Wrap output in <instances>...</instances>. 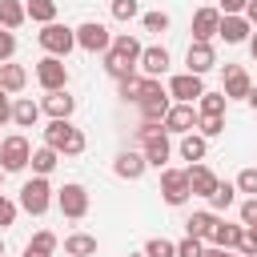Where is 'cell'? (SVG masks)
Returning a JSON list of instances; mask_svg holds the SVG:
<instances>
[{
	"label": "cell",
	"instance_id": "3957f363",
	"mask_svg": "<svg viewBox=\"0 0 257 257\" xmlns=\"http://www.w3.org/2000/svg\"><path fill=\"white\" fill-rule=\"evenodd\" d=\"M137 108H141V120L161 124V120H165V112L173 108V100H169V92H165V84H161V80L141 76V96H137Z\"/></svg>",
	"mask_w": 257,
	"mask_h": 257
},
{
	"label": "cell",
	"instance_id": "d6a6232c",
	"mask_svg": "<svg viewBox=\"0 0 257 257\" xmlns=\"http://www.w3.org/2000/svg\"><path fill=\"white\" fill-rule=\"evenodd\" d=\"M56 245H60V241H56V233H52V229H40V233H32V241H28L24 249H32V253H44V257H52V253H56Z\"/></svg>",
	"mask_w": 257,
	"mask_h": 257
},
{
	"label": "cell",
	"instance_id": "f35d334b",
	"mask_svg": "<svg viewBox=\"0 0 257 257\" xmlns=\"http://www.w3.org/2000/svg\"><path fill=\"white\" fill-rule=\"evenodd\" d=\"M141 24H145V32H169V12H145Z\"/></svg>",
	"mask_w": 257,
	"mask_h": 257
},
{
	"label": "cell",
	"instance_id": "1f68e13d",
	"mask_svg": "<svg viewBox=\"0 0 257 257\" xmlns=\"http://www.w3.org/2000/svg\"><path fill=\"white\" fill-rule=\"evenodd\" d=\"M225 92H201L197 96V116H225Z\"/></svg>",
	"mask_w": 257,
	"mask_h": 257
},
{
	"label": "cell",
	"instance_id": "ab89813d",
	"mask_svg": "<svg viewBox=\"0 0 257 257\" xmlns=\"http://www.w3.org/2000/svg\"><path fill=\"white\" fill-rule=\"evenodd\" d=\"M12 56H16V36L8 28H0V64H8Z\"/></svg>",
	"mask_w": 257,
	"mask_h": 257
},
{
	"label": "cell",
	"instance_id": "f546056e",
	"mask_svg": "<svg viewBox=\"0 0 257 257\" xmlns=\"http://www.w3.org/2000/svg\"><path fill=\"white\" fill-rule=\"evenodd\" d=\"M24 20H28V16H24V0H0V28L16 32Z\"/></svg>",
	"mask_w": 257,
	"mask_h": 257
},
{
	"label": "cell",
	"instance_id": "7bdbcfd3",
	"mask_svg": "<svg viewBox=\"0 0 257 257\" xmlns=\"http://www.w3.org/2000/svg\"><path fill=\"white\" fill-rule=\"evenodd\" d=\"M8 225H16V201H8L0 193V229H8Z\"/></svg>",
	"mask_w": 257,
	"mask_h": 257
},
{
	"label": "cell",
	"instance_id": "7402d4cb",
	"mask_svg": "<svg viewBox=\"0 0 257 257\" xmlns=\"http://www.w3.org/2000/svg\"><path fill=\"white\" fill-rule=\"evenodd\" d=\"M217 213H209V209H201V213H189V221H185V237H197V241H213V229H217Z\"/></svg>",
	"mask_w": 257,
	"mask_h": 257
},
{
	"label": "cell",
	"instance_id": "c3c4849f",
	"mask_svg": "<svg viewBox=\"0 0 257 257\" xmlns=\"http://www.w3.org/2000/svg\"><path fill=\"white\" fill-rule=\"evenodd\" d=\"M245 104H249V108H253V112H257V84H253V88H249V96H245Z\"/></svg>",
	"mask_w": 257,
	"mask_h": 257
},
{
	"label": "cell",
	"instance_id": "60d3db41",
	"mask_svg": "<svg viewBox=\"0 0 257 257\" xmlns=\"http://www.w3.org/2000/svg\"><path fill=\"white\" fill-rule=\"evenodd\" d=\"M201 249H205V241H197V237L177 241V257H201Z\"/></svg>",
	"mask_w": 257,
	"mask_h": 257
},
{
	"label": "cell",
	"instance_id": "bcb514c9",
	"mask_svg": "<svg viewBox=\"0 0 257 257\" xmlns=\"http://www.w3.org/2000/svg\"><path fill=\"white\" fill-rule=\"evenodd\" d=\"M201 257H237V253H233V249H217V245H205V249H201Z\"/></svg>",
	"mask_w": 257,
	"mask_h": 257
},
{
	"label": "cell",
	"instance_id": "4dcf8cb0",
	"mask_svg": "<svg viewBox=\"0 0 257 257\" xmlns=\"http://www.w3.org/2000/svg\"><path fill=\"white\" fill-rule=\"evenodd\" d=\"M24 16L36 24H52L56 20V0H24Z\"/></svg>",
	"mask_w": 257,
	"mask_h": 257
},
{
	"label": "cell",
	"instance_id": "2e32d148",
	"mask_svg": "<svg viewBox=\"0 0 257 257\" xmlns=\"http://www.w3.org/2000/svg\"><path fill=\"white\" fill-rule=\"evenodd\" d=\"M40 112H48L52 120H68V116L76 112V96H68V88H60V92H44Z\"/></svg>",
	"mask_w": 257,
	"mask_h": 257
},
{
	"label": "cell",
	"instance_id": "30bf717a",
	"mask_svg": "<svg viewBox=\"0 0 257 257\" xmlns=\"http://www.w3.org/2000/svg\"><path fill=\"white\" fill-rule=\"evenodd\" d=\"M36 80H40L44 92H60V88H68V68H64V60H60V56H44V60H36Z\"/></svg>",
	"mask_w": 257,
	"mask_h": 257
},
{
	"label": "cell",
	"instance_id": "7a4b0ae2",
	"mask_svg": "<svg viewBox=\"0 0 257 257\" xmlns=\"http://www.w3.org/2000/svg\"><path fill=\"white\" fill-rule=\"evenodd\" d=\"M44 145L56 149L60 157H80L88 141H84V133H80L72 120H48V124H44Z\"/></svg>",
	"mask_w": 257,
	"mask_h": 257
},
{
	"label": "cell",
	"instance_id": "ee69618b",
	"mask_svg": "<svg viewBox=\"0 0 257 257\" xmlns=\"http://www.w3.org/2000/svg\"><path fill=\"white\" fill-rule=\"evenodd\" d=\"M245 4H249V0H221V8H217V12H221V16H241V12H245Z\"/></svg>",
	"mask_w": 257,
	"mask_h": 257
},
{
	"label": "cell",
	"instance_id": "816d5d0a",
	"mask_svg": "<svg viewBox=\"0 0 257 257\" xmlns=\"http://www.w3.org/2000/svg\"><path fill=\"white\" fill-rule=\"evenodd\" d=\"M0 257H4V241H0Z\"/></svg>",
	"mask_w": 257,
	"mask_h": 257
},
{
	"label": "cell",
	"instance_id": "5bb4252c",
	"mask_svg": "<svg viewBox=\"0 0 257 257\" xmlns=\"http://www.w3.org/2000/svg\"><path fill=\"white\" fill-rule=\"evenodd\" d=\"M213 64H217V48H213V44H201V40H193V44H189V52H185V72H193V76H205Z\"/></svg>",
	"mask_w": 257,
	"mask_h": 257
},
{
	"label": "cell",
	"instance_id": "f1b7e54d",
	"mask_svg": "<svg viewBox=\"0 0 257 257\" xmlns=\"http://www.w3.org/2000/svg\"><path fill=\"white\" fill-rule=\"evenodd\" d=\"M64 253L68 257H92L96 253V237L92 233H68L64 237Z\"/></svg>",
	"mask_w": 257,
	"mask_h": 257
},
{
	"label": "cell",
	"instance_id": "db71d44e",
	"mask_svg": "<svg viewBox=\"0 0 257 257\" xmlns=\"http://www.w3.org/2000/svg\"><path fill=\"white\" fill-rule=\"evenodd\" d=\"M0 181H4V169H0Z\"/></svg>",
	"mask_w": 257,
	"mask_h": 257
},
{
	"label": "cell",
	"instance_id": "b9f144b4",
	"mask_svg": "<svg viewBox=\"0 0 257 257\" xmlns=\"http://www.w3.org/2000/svg\"><path fill=\"white\" fill-rule=\"evenodd\" d=\"M237 217H241V225H257V197H245L241 209H237Z\"/></svg>",
	"mask_w": 257,
	"mask_h": 257
},
{
	"label": "cell",
	"instance_id": "484cf974",
	"mask_svg": "<svg viewBox=\"0 0 257 257\" xmlns=\"http://www.w3.org/2000/svg\"><path fill=\"white\" fill-rule=\"evenodd\" d=\"M205 153H209V141H205L201 133H185V137H181V157H185L189 165H201Z\"/></svg>",
	"mask_w": 257,
	"mask_h": 257
},
{
	"label": "cell",
	"instance_id": "8fae6325",
	"mask_svg": "<svg viewBox=\"0 0 257 257\" xmlns=\"http://www.w3.org/2000/svg\"><path fill=\"white\" fill-rule=\"evenodd\" d=\"M169 100L173 104H197V96L205 92V80L201 76H193V72H177L173 80H169Z\"/></svg>",
	"mask_w": 257,
	"mask_h": 257
},
{
	"label": "cell",
	"instance_id": "8992f818",
	"mask_svg": "<svg viewBox=\"0 0 257 257\" xmlns=\"http://www.w3.org/2000/svg\"><path fill=\"white\" fill-rule=\"evenodd\" d=\"M36 40H40V48H44L48 56H60V60H64V56H68V52L76 48V32H72L68 24H60V20H52V24H44Z\"/></svg>",
	"mask_w": 257,
	"mask_h": 257
},
{
	"label": "cell",
	"instance_id": "d6986e66",
	"mask_svg": "<svg viewBox=\"0 0 257 257\" xmlns=\"http://www.w3.org/2000/svg\"><path fill=\"white\" fill-rule=\"evenodd\" d=\"M217 36H221L225 44H249L253 28H249V20H245V16H221V24H217Z\"/></svg>",
	"mask_w": 257,
	"mask_h": 257
},
{
	"label": "cell",
	"instance_id": "f6af8a7d",
	"mask_svg": "<svg viewBox=\"0 0 257 257\" xmlns=\"http://www.w3.org/2000/svg\"><path fill=\"white\" fill-rule=\"evenodd\" d=\"M4 120H12V96L0 88V124H4Z\"/></svg>",
	"mask_w": 257,
	"mask_h": 257
},
{
	"label": "cell",
	"instance_id": "277c9868",
	"mask_svg": "<svg viewBox=\"0 0 257 257\" xmlns=\"http://www.w3.org/2000/svg\"><path fill=\"white\" fill-rule=\"evenodd\" d=\"M52 201H56V189L48 185V177H32V181L20 185V209H24V213L44 217V213L52 209Z\"/></svg>",
	"mask_w": 257,
	"mask_h": 257
},
{
	"label": "cell",
	"instance_id": "7dc6e473",
	"mask_svg": "<svg viewBox=\"0 0 257 257\" xmlns=\"http://www.w3.org/2000/svg\"><path fill=\"white\" fill-rule=\"evenodd\" d=\"M241 16H245V20H249V28H257V0H249V4H245V12H241Z\"/></svg>",
	"mask_w": 257,
	"mask_h": 257
},
{
	"label": "cell",
	"instance_id": "74e56055",
	"mask_svg": "<svg viewBox=\"0 0 257 257\" xmlns=\"http://www.w3.org/2000/svg\"><path fill=\"white\" fill-rule=\"evenodd\" d=\"M141 16V0H112V20H133Z\"/></svg>",
	"mask_w": 257,
	"mask_h": 257
},
{
	"label": "cell",
	"instance_id": "ac0fdd59",
	"mask_svg": "<svg viewBox=\"0 0 257 257\" xmlns=\"http://www.w3.org/2000/svg\"><path fill=\"white\" fill-rule=\"evenodd\" d=\"M217 24H221V12H217V8H197V12H193V40L213 44Z\"/></svg>",
	"mask_w": 257,
	"mask_h": 257
},
{
	"label": "cell",
	"instance_id": "8d00e7d4",
	"mask_svg": "<svg viewBox=\"0 0 257 257\" xmlns=\"http://www.w3.org/2000/svg\"><path fill=\"white\" fill-rule=\"evenodd\" d=\"M233 185H237V193H249V197H257V165H249V169H241Z\"/></svg>",
	"mask_w": 257,
	"mask_h": 257
},
{
	"label": "cell",
	"instance_id": "681fc988",
	"mask_svg": "<svg viewBox=\"0 0 257 257\" xmlns=\"http://www.w3.org/2000/svg\"><path fill=\"white\" fill-rule=\"evenodd\" d=\"M249 52H253V60H257V28H253V36H249Z\"/></svg>",
	"mask_w": 257,
	"mask_h": 257
},
{
	"label": "cell",
	"instance_id": "ba28073f",
	"mask_svg": "<svg viewBox=\"0 0 257 257\" xmlns=\"http://www.w3.org/2000/svg\"><path fill=\"white\" fill-rule=\"evenodd\" d=\"M56 209H60L68 221L88 217V189H84V185H76V181H68L64 189H56Z\"/></svg>",
	"mask_w": 257,
	"mask_h": 257
},
{
	"label": "cell",
	"instance_id": "603a6c76",
	"mask_svg": "<svg viewBox=\"0 0 257 257\" xmlns=\"http://www.w3.org/2000/svg\"><path fill=\"white\" fill-rule=\"evenodd\" d=\"M241 241H245V225H229V221H217V229H213V241L209 245H217V249H241Z\"/></svg>",
	"mask_w": 257,
	"mask_h": 257
},
{
	"label": "cell",
	"instance_id": "f5cc1de1",
	"mask_svg": "<svg viewBox=\"0 0 257 257\" xmlns=\"http://www.w3.org/2000/svg\"><path fill=\"white\" fill-rule=\"evenodd\" d=\"M128 257H145V253H128Z\"/></svg>",
	"mask_w": 257,
	"mask_h": 257
},
{
	"label": "cell",
	"instance_id": "52a82bcc",
	"mask_svg": "<svg viewBox=\"0 0 257 257\" xmlns=\"http://www.w3.org/2000/svg\"><path fill=\"white\" fill-rule=\"evenodd\" d=\"M161 197H165V205H173V209H181L193 193H189V173L185 169H161Z\"/></svg>",
	"mask_w": 257,
	"mask_h": 257
},
{
	"label": "cell",
	"instance_id": "6da1fadb",
	"mask_svg": "<svg viewBox=\"0 0 257 257\" xmlns=\"http://www.w3.org/2000/svg\"><path fill=\"white\" fill-rule=\"evenodd\" d=\"M141 40L137 36H128V32H120V36H112V44H108V52H104V72L112 76V80H124V76H137L133 68H137V60H141Z\"/></svg>",
	"mask_w": 257,
	"mask_h": 257
},
{
	"label": "cell",
	"instance_id": "44dd1931",
	"mask_svg": "<svg viewBox=\"0 0 257 257\" xmlns=\"http://www.w3.org/2000/svg\"><path fill=\"white\" fill-rule=\"evenodd\" d=\"M185 173H189V193L209 201V197H213V189H217V173H213L209 165H189Z\"/></svg>",
	"mask_w": 257,
	"mask_h": 257
},
{
	"label": "cell",
	"instance_id": "d4e9b609",
	"mask_svg": "<svg viewBox=\"0 0 257 257\" xmlns=\"http://www.w3.org/2000/svg\"><path fill=\"white\" fill-rule=\"evenodd\" d=\"M24 84H28V72H24V64H0V88H4L8 96L24 92Z\"/></svg>",
	"mask_w": 257,
	"mask_h": 257
},
{
	"label": "cell",
	"instance_id": "9c48e42d",
	"mask_svg": "<svg viewBox=\"0 0 257 257\" xmlns=\"http://www.w3.org/2000/svg\"><path fill=\"white\" fill-rule=\"evenodd\" d=\"M76 32V48H84V52H108V44H112V32L100 24V20H84L80 28H72Z\"/></svg>",
	"mask_w": 257,
	"mask_h": 257
},
{
	"label": "cell",
	"instance_id": "d590c367",
	"mask_svg": "<svg viewBox=\"0 0 257 257\" xmlns=\"http://www.w3.org/2000/svg\"><path fill=\"white\" fill-rule=\"evenodd\" d=\"M116 96L128 100V104H137V96H141V76H124V80H116Z\"/></svg>",
	"mask_w": 257,
	"mask_h": 257
},
{
	"label": "cell",
	"instance_id": "4316f807",
	"mask_svg": "<svg viewBox=\"0 0 257 257\" xmlns=\"http://www.w3.org/2000/svg\"><path fill=\"white\" fill-rule=\"evenodd\" d=\"M32 177H48L56 165H60V153L56 149H48V145H40V149H32Z\"/></svg>",
	"mask_w": 257,
	"mask_h": 257
},
{
	"label": "cell",
	"instance_id": "e0dca14e",
	"mask_svg": "<svg viewBox=\"0 0 257 257\" xmlns=\"http://www.w3.org/2000/svg\"><path fill=\"white\" fill-rule=\"evenodd\" d=\"M141 157H145L149 169H165V161L173 157V141H169V133H157L153 141H145V145H141Z\"/></svg>",
	"mask_w": 257,
	"mask_h": 257
},
{
	"label": "cell",
	"instance_id": "836d02e7",
	"mask_svg": "<svg viewBox=\"0 0 257 257\" xmlns=\"http://www.w3.org/2000/svg\"><path fill=\"white\" fill-rule=\"evenodd\" d=\"M141 253H145V257H177V241H169V237H153V241H145Z\"/></svg>",
	"mask_w": 257,
	"mask_h": 257
},
{
	"label": "cell",
	"instance_id": "ffe728a7",
	"mask_svg": "<svg viewBox=\"0 0 257 257\" xmlns=\"http://www.w3.org/2000/svg\"><path fill=\"white\" fill-rule=\"evenodd\" d=\"M145 157L141 153H133V149H124V153H116V161H112V173L120 177V181H141L145 177Z\"/></svg>",
	"mask_w": 257,
	"mask_h": 257
},
{
	"label": "cell",
	"instance_id": "f907efd6",
	"mask_svg": "<svg viewBox=\"0 0 257 257\" xmlns=\"http://www.w3.org/2000/svg\"><path fill=\"white\" fill-rule=\"evenodd\" d=\"M24 257H44V253H32V249H24Z\"/></svg>",
	"mask_w": 257,
	"mask_h": 257
},
{
	"label": "cell",
	"instance_id": "7c38bea8",
	"mask_svg": "<svg viewBox=\"0 0 257 257\" xmlns=\"http://www.w3.org/2000/svg\"><path fill=\"white\" fill-rule=\"evenodd\" d=\"M161 128H165V133H173V137L193 133V128H197V108H193V104H173V108L165 112Z\"/></svg>",
	"mask_w": 257,
	"mask_h": 257
},
{
	"label": "cell",
	"instance_id": "83f0119b",
	"mask_svg": "<svg viewBox=\"0 0 257 257\" xmlns=\"http://www.w3.org/2000/svg\"><path fill=\"white\" fill-rule=\"evenodd\" d=\"M233 205H237V185L217 181V189H213V197H209V213H225V209H233Z\"/></svg>",
	"mask_w": 257,
	"mask_h": 257
},
{
	"label": "cell",
	"instance_id": "4fadbf2b",
	"mask_svg": "<svg viewBox=\"0 0 257 257\" xmlns=\"http://www.w3.org/2000/svg\"><path fill=\"white\" fill-rule=\"evenodd\" d=\"M137 68H141L145 76L161 80V76L169 72V48H165V44H149V48H141V60H137Z\"/></svg>",
	"mask_w": 257,
	"mask_h": 257
},
{
	"label": "cell",
	"instance_id": "5b68a950",
	"mask_svg": "<svg viewBox=\"0 0 257 257\" xmlns=\"http://www.w3.org/2000/svg\"><path fill=\"white\" fill-rule=\"evenodd\" d=\"M28 161H32V145H28L24 133H12V137L0 141V169L4 173H24Z\"/></svg>",
	"mask_w": 257,
	"mask_h": 257
},
{
	"label": "cell",
	"instance_id": "cb8c5ba5",
	"mask_svg": "<svg viewBox=\"0 0 257 257\" xmlns=\"http://www.w3.org/2000/svg\"><path fill=\"white\" fill-rule=\"evenodd\" d=\"M36 120H40V104H36L32 96H16V100H12V124L36 128Z\"/></svg>",
	"mask_w": 257,
	"mask_h": 257
},
{
	"label": "cell",
	"instance_id": "9a60e30c",
	"mask_svg": "<svg viewBox=\"0 0 257 257\" xmlns=\"http://www.w3.org/2000/svg\"><path fill=\"white\" fill-rule=\"evenodd\" d=\"M249 88H253V80H249L245 64H225V84H221L225 100H245V96H249Z\"/></svg>",
	"mask_w": 257,
	"mask_h": 257
},
{
	"label": "cell",
	"instance_id": "e575fe53",
	"mask_svg": "<svg viewBox=\"0 0 257 257\" xmlns=\"http://www.w3.org/2000/svg\"><path fill=\"white\" fill-rule=\"evenodd\" d=\"M197 133H201L205 141L221 137V133H225V116H197Z\"/></svg>",
	"mask_w": 257,
	"mask_h": 257
}]
</instances>
